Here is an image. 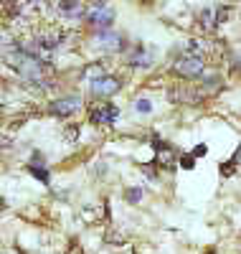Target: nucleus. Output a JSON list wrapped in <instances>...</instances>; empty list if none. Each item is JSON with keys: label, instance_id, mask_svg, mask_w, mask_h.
<instances>
[{"label": "nucleus", "instance_id": "4468645a", "mask_svg": "<svg viewBox=\"0 0 241 254\" xmlns=\"http://www.w3.org/2000/svg\"><path fill=\"white\" fill-rule=\"evenodd\" d=\"M236 165H239V163H236L234 158H231V160H226V163H221V176H224V178L234 176V173H236Z\"/></svg>", "mask_w": 241, "mask_h": 254}, {"label": "nucleus", "instance_id": "dca6fc26", "mask_svg": "<svg viewBox=\"0 0 241 254\" xmlns=\"http://www.w3.org/2000/svg\"><path fill=\"white\" fill-rule=\"evenodd\" d=\"M181 168H185V171H193V168H195V158H193V155H181Z\"/></svg>", "mask_w": 241, "mask_h": 254}, {"label": "nucleus", "instance_id": "6ab92c4d", "mask_svg": "<svg viewBox=\"0 0 241 254\" xmlns=\"http://www.w3.org/2000/svg\"><path fill=\"white\" fill-rule=\"evenodd\" d=\"M74 137H79V127H69V130H66V140L71 142Z\"/></svg>", "mask_w": 241, "mask_h": 254}, {"label": "nucleus", "instance_id": "aec40b11", "mask_svg": "<svg viewBox=\"0 0 241 254\" xmlns=\"http://www.w3.org/2000/svg\"><path fill=\"white\" fill-rule=\"evenodd\" d=\"M0 206H5V198L3 196H0Z\"/></svg>", "mask_w": 241, "mask_h": 254}, {"label": "nucleus", "instance_id": "6e6552de", "mask_svg": "<svg viewBox=\"0 0 241 254\" xmlns=\"http://www.w3.org/2000/svg\"><path fill=\"white\" fill-rule=\"evenodd\" d=\"M129 64H132V66H142V69L150 66V64H152V49L137 44V46L132 49V54H129Z\"/></svg>", "mask_w": 241, "mask_h": 254}, {"label": "nucleus", "instance_id": "ddd939ff", "mask_svg": "<svg viewBox=\"0 0 241 254\" xmlns=\"http://www.w3.org/2000/svg\"><path fill=\"white\" fill-rule=\"evenodd\" d=\"M124 198H127V203H137L142 198V188H127L124 190Z\"/></svg>", "mask_w": 241, "mask_h": 254}, {"label": "nucleus", "instance_id": "39448f33", "mask_svg": "<svg viewBox=\"0 0 241 254\" xmlns=\"http://www.w3.org/2000/svg\"><path fill=\"white\" fill-rule=\"evenodd\" d=\"M97 46L104 49V51H122L124 49V38H122V33H115V31L97 33Z\"/></svg>", "mask_w": 241, "mask_h": 254}, {"label": "nucleus", "instance_id": "f03ea898", "mask_svg": "<svg viewBox=\"0 0 241 254\" xmlns=\"http://www.w3.org/2000/svg\"><path fill=\"white\" fill-rule=\"evenodd\" d=\"M203 69H206V61H203L201 56H188V54H183L178 61H175V71H178L181 76H185V79H198V76H203Z\"/></svg>", "mask_w": 241, "mask_h": 254}, {"label": "nucleus", "instance_id": "f8f14e48", "mask_svg": "<svg viewBox=\"0 0 241 254\" xmlns=\"http://www.w3.org/2000/svg\"><path fill=\"white\" fill-rule=\"evenodd\" d=\"M213 13H216V26H218V23H226V20H229L231 8H229V5H216Z\"/></svg>", "mask_w": 241, "mask_h": 254}, {"label": "nucleus", "instance_id": "412c9836", "mask_svg": "<svg viewBox=\"0 0 241 254\" xmlns=\"http://www.w3.org/2000/svg\"><path fill=\"white\" fill-rule=\"evenodd\" d=\"M0 115H3V112H0Z\"/></svg>", "mask_w": 241, "mask_h": 254}, {"label": "nucleus", "instance_id": "9b49d317", "mask_svg": "<svg viewBox=\"0 0 241 254\" xmlns=\"http://www.w3.org/2000/svg\"><path fill=\"white\" fill-rule=\"evenodd\" d=\"M28 171H31V176H33V178H38L41 183H46V186L51 183V173L46 171V168H33V165H28Z\"/></svg>", "mask_w": 241, "mask_h": 254}, {"label": "nucleus", "instance_id": "9d476101", "mask_svg": "<svg viewBox=\"0 0 241 254\" xmlns=\"http://www.w3.org/2000/svg\"><path fill=\"white\" fill-rule=\"evenodd\" d=\"M216 89H221V76H206L203 79V94H211Z\"/></svg>", "mask_w": 241, "mask_h": 254}, {"label": "nucleus", "instance_id": "7ed1b4c3", "mask_svg": "<svg viewBox=\"0 0 241 254\" xmlns=\"http://www.w3.org/2000/svg\"><path fill=\"white\" fill-rule=\"evenodd\" d=\"M81 97L79 94H71V97H63V99H56V102H51V112L56 115V117H69V115H74L79 107H81Z\"/></svg>", "mask_w": 241, "mask_h": 254}, {"label": "nucleus", "instance_id": "1a4fd4ad", "mask_svg": "<svg viewBox=\"0 0 241 254\" xmlns=\"http://www.w3.org/2000/svg\"><path fill=\"white\" fill-rule=\"evenodd\" d=\"M198 23H201L206 31H211V28L216 26V13H213V8H203V10H198Z\"/></svg>", "mask_w": 241, "mask_h": 254}, {"label": "nucleus", "instance_id": "f257e3e1", "mask_svg": "<svg viewBox=\"0 0 241 254\" xmlns=\"http://www.w3.org/2000/svg\"><path fill=\"white\" fill-rule=\"evenodd\" d=\"M115 8H109L104 3H97L89 8V15H86V23H92L97 26V33H107V31H112V23H115Z\"/></svg>", "mask_w": 241, "mask_h": 254}, {"label": "nucleus", "instance_id": "423d86ee", "mask_svg": "<svg viewBox=\"0 0 241 254\" xmlns=\"http://www.w3.org/2000/svg\"><path fill=\"white\" fill-rule=\"evenodd\" d=\"M120 89V79L117 76H102L97 81H92V92L97 97H112Z\"/></svg>", "mask_w": 241, "mask_h": 254}, {"label": "nucleus", "instance_id": "f3484780", "mask_svg": "<svg viewBox=\"0 0 241 254\" xmlns=\"http://www.w3.org/2000/svg\"><path fill=\"white\" fill-rule=\"evenodd\" d=\"M206 153H208V147H206V145H195L190 155H193V158H203Z\"/></svg>", "mask_w": 241, "mask_h": 254}, {"label": "nucleus", "instance_id": "0eeeda50", "mask_svg": "<svg viewBox=\"0 0 241 254\" xmlns=\"http://www.w3.org/2000/svg\"><path fill=\"white\" fill-rule=\"evenodd\" d=\"M168 99H170L173 104H178V102H190V104H195V102L201 99V94L193 92V89H188V87H173V89L168 92Z\"/></svg>", "mask_w": 241, "mask_h": 254}, {"label": "nucleus", "instance_id": "a211bd4d", "mask_svg": "<svg viewBox=\"0 0 241 254\" xmlns=\"http://www.w3.org/2000/svg\"><path fill=\"white\" fill-rule=\"evenodd\" d=\"M142 173L150 178V181H158V171L155 168H150V165H142Z\"/></svg>", "mask_w": 241, "mask_h": 254}, {"label": "nucleus", "instance_id": "2eb2a0df", "mask_svg": "<svg viewBox=\"0 0 241 254\" xmlns=\"http://www.w3.org/2000/svg\"><path fill=\"white\" fill-rule=\"evenodd\" d=\"M135 110L147 115V112H152V104H150V99H135Z\"/></svg>", "mask_w": 241, "mask_h": 254}, {"label": "nucleus", "instance_id": "20e7f679", "mask_svg": "<svg viewBox=\"0 0 241 254\" xmlns=\"http://www.w3.org/2000/svg\"><path fill=\"white\" fill-rule=\"evenodd\" d=\"M117 117H120V110L115 107V104H107V107H94L92 110L89 122H94V125H112V122H117Z\"/></svg>", "mask_w": 241, "mask_h": 254}]
</instances>
